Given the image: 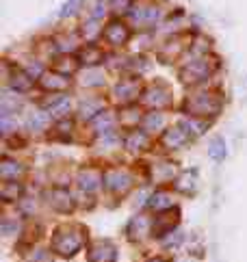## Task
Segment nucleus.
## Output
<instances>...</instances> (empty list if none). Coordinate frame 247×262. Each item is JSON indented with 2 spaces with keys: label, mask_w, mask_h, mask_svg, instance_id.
<instances>
[{
  "label": "nucleus",
  "mask_w": 247,
  "mask_h": 262,
  "mask_svg": "<svg viewBox=\"0 0 247 262\" xmlns=\"http://www.w3.org/2000/svg\"><path fill=\"white\" fill-rule=\"evenodd\" d=\"M184 108H187V113H191V115H217L221 104L211 93H199V96H193L187 100Z\"/></svg>",
  "instance_id": "nucleus-1"
},
{
  "label": "nucleus",
  "mask_w": 247,
  "mask_h": 262,
  "mask_svg": "<svg viewBox=\"0 0 247 262\" xmlns=\"http://www.w3.org/2000/svg\"><path fill=\"white\" fill-rule=\"evenodd\" d=\"M128 37H130V31L121 22H111L107 29H104V39L111 46H123L128 41Z\"/></svg>",
  "instance_id": "nucleus-2"
},
{
  "label": "nucleus",
  "mask_w": 247,
  "mask_h": 262,
  "mask_svg": "<svg viewBox=\"0 0 247 262\" xmlns=\"http://www.w3.org/2000/svg\"><path fill=\"white\" fill-rule=\"evenodd\" d=\"M208 74H211V68H208L204 61H195L182 70V80L184 82H199V80H204Z\"/></svg>",
  "instance_id": "nucleus-3"
},
{
  "label": "nucleus",
  "mask_w": 247,
  "mask_h": 262,
  "mask_svg": "<svg viewBox=\"0 0 247 262\" xmlns=\"http://www.w3.org/2000/svg\"><path fill=\"white\" fill-rule=\"evenodd\" d=\"M104 184H107V189H113V191H126L130 186V176L113 169L104 173Z\"/></svg>",
  "instance_id": "nucleus-4"
},
{
  "label": "nucleus",
  "mask_w": 247,
  "mask_h": 262,
  "mask_svg": "<svg viewBox=\"0 0 247 262\" xmlns=\"http://www.w3.org/2000/svg\"><path fill=\"white\" fill-rule=\"evenodd\" d=\"M80 236H74V234H68V236H61V234H56V241H54V249L61 251L63 256H72L76 249L80 247Z\"/></svg>",
  "instance_id": "nucleus-5"
},
{
  "label": "nucleus",
  "mask_w": 247,
  "mask_h": 262,
  "mask_svg": "<svg viewBox=\"0 0 247 262\" xmlns=\"http://www.w3.org/2000/svg\"><path fill=\"white\" fill-rule=\"evenodd\" d=\"M187 135H189V133H184V128L180 126V128H174V130H169V133H165L163 141H165V145H169V147H180V145L187 143Z\"/></svg>",
  "instance_id": "nucleus-6"
},
{
  "label": "nucleus",
  "mask_w": 247,
  "mask_h": 262,
  "mask_svg": "<svg viewBox=\"0 0 247 262\" xmlns=\"http://www.w3.org/2000/svg\"><path fill=\"white\" fill-rule=\"evenodd\" d=\"M42 87L44 89H54V91H63L68 89V80H65V76H59V74H46V76H42Z\"/></svg>",
  "instance_id": "nucleus-7"
},
{
  "label": "nucleus",
  "mask_w": 247,
  "mask_h": 262,
  "mask_svg": "<svg viewBox=\"0 0 247 262\" xmlns=\"http://www.w3.org/2000/svg\"><path fill=\"white\" fill-rule=\"evenodd\" d=\"M11 85L17 91H26V89H31L33 78H31V74H24L22 70H17V72L11 74Z\"/></svg>",
  "instance_id": "nucleus-8"
},
{
  "label": "nucleus",
  "mask_w": 247,
  "mask_h": 262,
  "mask_svg": "<svg viewBox=\"0 0 247 262\" xmlns=\"http://www.w3.org/2000/svg\"><path fill=\"white\" fill-rule=\"evenodd\" d=\"M78 59H80V63H85V65H98V63L102 61V52H100L98 48H93V46H87V48L80 50Z\"/></svg>",
  "instance_id": "nucleus-9"
},
{
  "label": "nucleus",
  "mask_w": 247,
  "mask_h": 262,
  "mask_svg": "<svg viewBox=\"0 0 247 262\" xmlns=\"http://www.w3.org/2000/svg\"><path fill=\"white\" fill-rule=\"evenodd\" d=\"M117 96H119V100L123 98L126 102H132L139 96V85L137 82H121V85L117 87Z\"/></svg>",
  "instance_id": "nucleus-10"
},
{
  "label": "nucleus",
  "mask_w": 247,
  "mask_h": 262,
  "mask_svg": "<svg viewBox=\"0 0 247 262\" xmlns=\"http://www.w3.org/2000/svg\"><path fill=\"white\" fill-rule=\"evenodd\" d=\"M78 180H80V186H83V189H96V186L100 184V180H102V176L98 173V171H83L80 173V178H78Z\"/></svg>",
  "instance_id": "nucleus-11"
},
{
  "label": "nucleus",
  "mask_w": 247,
  "mask_h": 262,
  "mask_svg": "<svg viewBox=\"0 0 247 262\" xmlns=\"http://www.w3.org/2000/svg\"><path fill=\"white\" fill-rule=\"evenodd\" d=\"M146 96H148L150 104H156V106H163V104H167V102H169L167 100V91L163 87H152Z\"/></svg>",
  "instance_id": "nucleus-12"
},
{
  "label": "nucleus",
  "mask_w": 247,
  "mask_h": 262,
  "mask_svg": "<svg viewBox=\"0 0 247 262\" xmlns=\"http://www.w3.org/2000/svg\"><path fill=\"white\" fill-rule=\"evenodd\" d=\"M0 173H3L5 180H9V178H17V176H20L22 169H20V165H17V163H13V161H5L3 167H0Z\"/></svg>",
  "instance_id": "nucleus-13"
},
{
  "label": "nucleus",
  "mask_w": 247,
  "mask_h": 262,
  "mask_svg": "<svg viewBox=\"0 0 247 262\" xmlns=\"http://www.w3.org/2000/svg\"><path fill=\"white\" fill-rule=\"evenodd\" d=\"M68 111H70V102L65 98H56L50 104V115L61 117V115H68Z\"/></svg>",
  "instance_id": "nucleus-14"
},
{
  "label": "nucleus",
  "mask_w": 247,
  "mask_h": 262,
  "mask_svg": "<svg viewBox=\"0 0 247 262\" xmlns=\"http://www.w3.org/2000/svg\"><path fill=\"white\" fill-rule=\"evenodd\" d=\"M172 198H169V193H156L154 198H152V202H150V206L152 208H156V210H163V208H169V206H172V202H169Z\"/></svg>",
  "instance_id": "nucleus-15"
},
{
  "label": "nucleus",
  "mask_w": 247,
  "mask_h": 262,
  "mask_svg": "<svg viewBox=\"0 0 247 262\" xmlns=\"http://www.w3.org/2000/svg\"><path fill=\"white\" fill-rule=\"evenodd\" d=\"M100 108H102V104H100V102H89V104H87V102H85V104L80 106V115L85 117V119H93V117H96V115H100Z\"/></svg>",
  "instance_id": "nucleus-16"
},
{
  "label": "nucleus",
  "mask_w": 247,
  "mask_h": 262,
  "mask_svg": "<svg viewBox=\"0 0 247 262\" xmlns=\"http://www.w3.org/2000/svg\"><path fill=\"white\" fill-rule=\"evenodd\" d=\"M126 145H128V149H135V147L146 145V135H143V133H132V135L126 139Z\"/></svg>",
  "instance_id": "nucleus-17"
},
{
  "label": "nucleus",
  "mask_w": 247,
  "mask_h": 262,
  "mask_svg": "<svg viewBox=\"0 0 247 262\" xmlns=\"http://www.w3.org/2000/svg\"><path fill=\"white\" fill-rule=\"evenodd\" d=\"M211 156L217 158V161H221V158L225 156V143L221 141V139H215L213 145H211Z\"/></svg>",
  "instance_id": "nucleus-18"
},
{
  "label": "nucleus",
  "mask_w": 247,
  "mask_h": 262,
  "mask_svg": "<svg viewBox=\"0 0 247 262\" xmlns=\"http://www.w3.org/2000/svg\"><path fill=\"white\" fill-rule=\"evenodd\" d=\"M9 186H11V184H5L3 186V198L7 200V202H11V200H17V195H20L22 193V186L20 184H13V189H9Z\"/></svg>",
  "instance_id": "nucleus-19"
},
{
  "label": "nucleus",
  "mask_w": 247,
  "mask_h": 262,
  "mask_svg": "<svg viewBox=\"0 0 247 262\" xmlns=\"http://www.w3.org/2000/svg\"><path fill=\"white\" fill-rule=\"evenodd\" d=\"M46 124H48V117L46 115H35L26 121V126L31 130H42V128H46Z\"/></svg>",
  "instance_id": "nucleus-20"
},
{
  "label": "nucleus",
  "mask_w": 247,
  "mask_h": 262,
  "mask_svg": "<svg viewBox=\"0 0 247 262\" xmlns=\"http://www.w3.org/2000/svg\"><path fill=\"white\" fill-rule=\"evenodd\" d=\"M146 124H148V128H160L163 126V117H160L158 113H152V115H148Z\"/></svg>",
  "instance_id": "nucleus-21"
},
{
  "label": "nucleus",
  "mask_w": 247,
  "mask_h": 262,
  "mask_svg": "<svg viewBox=\"0 0 247 262\" xmlns=\"http://www.w3.org/2000/svg\"><path fill=\"white\" fill-rule=\"evenodd\" d=\"M80 5H83V0H72V3L65 5V9H63V15H74V13H78V11H76V9H80Z\"/></svg>",
  "instance_id": "nucleus-22"
},
{
  "label": "nucleus",
  "mask_w": 247,
  "mask_h": 262,
  "mask_svg": "<svg viewBox=\"0 0 247 262\" xmlns=\"http://www.w3.org/2000/svg\"><path fill=\"white\" fill-rule=\"evenodd\" d=\"M150 262H165V260H160V258H158V260H150Z\"/></svg>",
  "instance_id": "nucleus-23"
}]
</instances>
